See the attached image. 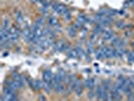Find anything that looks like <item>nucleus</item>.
I'll list each match as a JSON object with an SVG mask.
<instances>
[{
  "mask_svg": "<svg viewBox=\"0 0 134 101\" xmlns=\"http://www.w3.org/2000/svg\"><path fill=\"white\" fill-rule=\"evenodd\" d=\"M52 8L55 13L60 14V15H64L67 11H69V8L64 4H60L58 2H53L52 4Z\"/></svg>",
  "mask_w": 134,
  "mask_h": 101,
  "instance_id": "1",
  "label": "nucleus"
},
{
  "mask_svg": "<svg viewBox=\"0 0 134 101\" xmlns=\"http://www.w3.org/2000/svg\"><path fill=\"white\" fill-rule=\"evenodd\" d=\"M54 77V74H53V72L51 70H46L42 73V80L44 81V82H49V80L53 79Z\"/></svg>",
  "mask_w": 134,
  "mask_h": 101,
  "instance_id": "2",
  "label": "nucleus"
},
{
  "mask_svg": "<svg viewBox=\"0 0 134 101\" xmlns=\"http://www.w3.org/2000/svg\"><path fill=\"white\" fill-rule=\"evenodd\" d=\"M84 86L88 89H90V90H94L95 88V79L94 78H92V79H86V80L84 81Z\"/></svg>",
  "mask_w": 134,
  "mask_h": 101,
  "instance_id": "3",
  "label": "nucleus"
},
{
  "mask_svg": "<svg viewBox=\"0 0 134 101\" xmlns=\"http://www.w3.org/2000/svg\"><path fill=\"white\" fill-rule=\"evenodd\" d=\"M104 91H105V89H104V87H103V86H101V85H98V86H97L96 90H95L97 99L102 100V98H103V94H104Z\"/></svg>",
  "mask_w": 134,
  "mask_h": 101,
  "instance_id": "4",
  "label": "nucleus"
},
{
  "mask_svg": "<svg viewBox=\"0 0 134 101\" xmlns=\"http://www.w3.org/2000/svg\"><path fill=\"white\" fill-rule=\"evenodd\" d=\"M104 26L101 24V23H98L96 26L94 27V33L97 34H104Z\"/></svg>",
  "mask_w": 134,
  "mask_h": 101,
  "instance_id": "5",
  "label": "nucleus"
},
{
  "mask_svg": "<svg viewBox=\"0 0 134 101\" xmlns=\"http://www.w3.org/2000/svg\"><path fill=\"white\" fill-rule=\"evenodd\" d=\"M42 86H43V81L34 80V90L35 91H38L40 89H42Z\"/></svg>",
  "mask_w": 134,
  "mask_h": 101,
  "instance_id": "6",
  "label": "nucleus"
},
{
  "mask_svg": "<svg viewBox=\"0 0 134 101\" xmlns=\"http://www.w3.org/2000/svg\"><path fill=\"white\" fill-rule=\"evenodd\" d=\"M68 34H69V36H71V38H74L76 36V34H77V28L73 25V26L69 27L68 28Z\"/></svg>",
  "mask_w": 134,
  "mask_h": 101,
  "instance_id": "7",
  "label": "nucleus"
},
{
  "mask_svg": "<svg viewBox=\"0 0 134 101\" xmlns=\"http://www.w3.org/2000/svg\"><path fill=\"white\" fill-rule=\"evenodd\" d=\"M113 31H111V30H105L104 31V40H111V39H113Z\"/></svg>",
  "mask_w": 134,
  "mask_h": 101,
  "instance_id": "8",
  "label": "nucleus"
},
{
  "mask_svg": "<svg viewBox=\"0 0 134 101\" xmlns=\"http://www.w3.org/2000/svg\"><path fill=\"white\" fill-rule=\"evenodd\" d=\"M16 21L18 23H22L24 21V16H23L21 11H17V13H16Z\"/></svg>",
  "mask_w": 134,
  "mask_h": 101,
  "instance_id": "9",
  "label": "nucleus"
},
{
  "mask_svg": "<svg viewBox=\"0 0 134 101\" xmlns=\"http://www.w3.org/2000/svg\"><path fill=\"white\" fill-rule=\"evenodd\" d=\"M48 24L51 25V26H54V25H57V24H59V21L58 19L54 17V16H51L49 18H48Z\"/></svg>",
  "mask_w": 134,
  "mask_h": 101,
  "instance_id": "10",
  "label": "nucleus"
},
{
  "mask_svg": "<svg viewBox=\"0 0 134 101\" xmlns=\"http://www.w3.org/2000/svg\"><path fill=\"white\" fill-rule=\"evenodd\" d=\"M18 36H19L18 34H10V35H9V41L10 42H16L18 40Z\"/></svg>",
  "mask_w": 134,
  "mask_h": 101,
  "instance_id": "11",
  "label": "nucleus"
},
{
  "mask_svg": "<svg viewBox=\"0 0 134 101\" xmlns=\"http://www.w3.org/2000/svg\"><path fill=\"white\" fill-rule=\"evenodd\" d=\"M103 87L105 88V90H107V91H111V87H112V85H111V82L109 80H106L104 81V83H103Z\"/></svg>",
  "mask_w": 134,
  "mask_h": 101,
  "instance_id": "12",
  "label": "nucleus"
},
{
  "mask_svg": "<svg viewBox=\"0 0 134 101\" xmlns=\"http://www.w3.org/2000/svg\"><path fill=\"white\" fill-rule=\"evenodd\" d=\"M2 27L4 28V29H6V30H8L9 31V29H10V21H9V19H4L3 20V23H2Z\"/></svg>",
  "mask_w": 134,
  "mask_h": 101,
  "instance_id": "13",
  "label": "nucleus"
},
{
  "mask_svg": "<svg viewBox=\"0 0 134 101\" xmlns=\"http://www.w3.org/2000/svg\"><path fill=\"white\" fill-rule=\"evenodd\" d=\"M68 57H69V58H77L78 55H77L76 49H74V50H70V51L68 52Z\"/></svg>",
  "mask_w": 134,
  "mask_h": 101,
  "instance_id": "14",
  "label": "nucleus"
},
{
  "mask_svg": "<svg viewBox=\"0 0 134 101\" xmlns=\"http://www.w3.org/2000/svg\"><path fill=\"white\" fill-rule=\"evenodd\" d=\"M76 51H77V55H78L79 58H83V57L85 56V53H84V51H83L82 47H76Z\"/></svg>",
  "mask_w": 134,
  "mask_h": 101,
  "instance_id": "15",
  "label": "nucleus"
},
{
  "mask_svg": "<svg viewBox=\"0 0 134 101\" xmlns=\"http://www.w3.org/2000/svg\"><path fill=\"white\" fill-rule=\"evenodd\" d=\"M123 6H124V8L134 6V0H127V1H125L124 4H123Z\"/></svg>",
  "mask_w": 134,
  "mask_h": 101,
  "instance_id": "16",
  "label": "nucleus"
},
{
  "mask_svg": "<svg viewBox=\"0 0 134 101\" xmlns=\"http://www.w3.org/2000/svg\"><path fill=\"white\" fill-rule=\"evenodd\" d=\"M35 23H37L38 25L42 26V25L44 24V18H43V17H38V18H36V20H35Z\"/></svg>",
  "mask_w": 134,
  "mask_h": 101,
  "instance_id": "17",
  "label": "nucleus"
},
{
  "mask_svg": "<svg viewBox=\"0 0 134 101\" xmlns=\"http://www.w3.org/2000/svg\"><path fill=\"white\" fill-rule=\"evenodd\" d=\"M119 41H120V39L118 36H115V38H113V40H111V45L112 46H117V44Z\"/></svg>",
  "mask_w": 134,
  "mask_h": 101,
  "instance_id": "18",
  "label": "nucleus"
},
{
  "mask_svg": "<svg viewBox=\"0 0 134 101\" xmlns=\"http://www.w3.org/2000/svg\"><path fill=\"white\" fill-rule=\"evenodd\" d=\"M95 97H96V92H95L94 90H91V91L88 93V98H89V99H94Z\"/></svg>",
  "mask_w": 134,
  "mask_h": 101,
  "instance_id": "19",
  "label": "nucleus"
},
{
  "mask_svg": "<svg viewBox=\"0 0 134 101\" xmlns=\"http://www.w3.org/2000/svg\"><path fill=\"white\" fill-rule=\"evenodd\" d=\"M116 26L118 27V28H124L125 27V23H124V21L119 20V21L116 22Z\"/></svg>",
  "mask_w": 134,
  "mask_h": 101,
  "instance_id": "20",
  "label": "nucleus"
},
{
  "mask_svg": "<svg viewBox=\"0 0 134 101\" xmlns=\"http://www.w3.org/2000/svg\"><path fill=\"white\" fill-rule=\"evenodd\" d=\"M64 18L66 20H70L71 18H72V14H71V11L69 10V11H67L66 13L64 14Z\"/></svg>",
  "mask_w": 134,
  "mask_h": 101,
  "instance_id": "21",
  "label": "nucleus"
},
{
  "mask_svg": "<svg viewBox=\"0 0 134 101\" xmlns=\"http://www.w3.org/2000/svg\"><path fill=\"white\" fill-rule=\"evenodd\" d=\"M125 45H126V41H125L124 40H122L117 44V46H116V47H117V49H119V47H125Z\"/></svg>",
  "mask_w": 134,
  "mask_h": 101,
  "instance_id": "22",
  "label": "nucleus"
},
{
  "mask_svg": "<svg viewBox=\"0 0 134 101\" xmlns=\"http://www.w3.org/2000/svg\"><path fill=\"white\" fill-rule=\"evenodd\" d=\"M97 36H98V34H95V33H94V34H93L92 35H91V40H96V38H97Z\"/></svg>",
  "mask_w": 134,
  "mask_h": 101,
  "instance_id": "23",
  "label": "nucleus"
},
{
  "mask_svg": "<svg viewBox=\"0 0 134 101\" xmlns=\"http://www.w3.org/2000/svg\"><path fill=\"white\" fill-rule=\"evenodd\" d=\"M38 99H40V100H46L47 98H46L44 96H42V95H41V96H40V97H38Z\"/></svg>",
  "mask_w": 134,
  "mask_h": 101,
  "instance_id": "24",
  "label": "nucleus"
},
{
  "mask_svg": "<svg viewBox=\"0 0 134 101\" xmlns=\"http://www.w3.org/2000/svg\"><path fill=\"white\" fill-rule=\"evenodd\" d=\"M130 35H131V33L127 31V33H126V36H130Z\"/></svg>",
  "mask_w": 134,
  "mask_h": 101,
  "instance_id": "25",
  "label": "nucleus"
},
{
  "mask_svg": "<svg viewBox=\"0 0 134 101\" xmlns=\"http://www.w3.org/2000/svg\"><path fill=\"white\" fill-rule=\"evenodd\" d=\"M131 46H132V47H134V41H132V44H131Z\"/></svg>",
  "mask_w": 134,
  "mask_h": 101,
  "instance_id": "26",
  "label": "nucleus"
}]
</instances>
